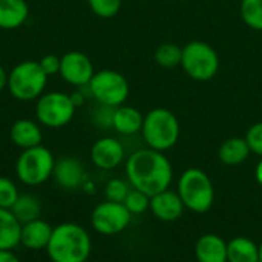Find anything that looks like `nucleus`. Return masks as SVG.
<instances>
[{
	"label": "nucleus",
	"mask_w": 262,
	"mask_h": 262,
	"mask_svg": "<svg viewBox=\"0 0 262 262\" xmlns=\"http://www.w3.org/2000/svg\"><path fill=\"white\" fill-rule=\"evenodd\" d=\"M252 150L246 141V138L241 137H232L229 140H226L220 149H218V158L224 166H239L243 163L247 161V158L250 157Z\"/></svg>",
	"instance_id": "obj_20"
},
{
	"label": "nucleus",
	"mask_w": 262,
	"mask_h": 262,
	"mask_svg": "<svg viewBox=\"0 0 262 262\" xmlns=\"http://www.w3.org/2000/svg\"><path fill=\"white\" fill-rule=\"evenodd\" d=\"M198 262H227V241L215 233H206L195 243Z\"/></svg>",
	"instance_id": "obj_16"
},
{
	"label": "nucleus",
	"mask_w": 262,
	"mask_h": 262,
	"mask_svg": "<svg viewBox=\"0 0 262 262\" xmlns=\"http://www.w3.org/2000/svg\"><path fill=\"white\" fill-rule=\"evenodd\" d=\"M181 57H183V48H180L175 43H163L155 51L157 64L166 69L181 66Z\"/></svg>",
	"instance_id": "obj_24"
},
{
	"label": "nucleus",
	"mask_w": 262,
	"mask_h": 262,
	"mask_svg": "<svg viewBox=\"0 0 262 262\" xmlns=\"http://www.w3.org/2000/svg\"><path fill=\"white\" fill-rule=\"evenodd\" d=\"M11 212L14 213V216L23 226V224H26L29 221H34V220L40 218L41 206H40L38 198H35L34 195L23 193V195H18L17 201L11 207Z\"/></svg>",
	"instance_id": "obj_23"
},
{
	"label": "nucleus",
	"mask_w": 262,
	"mask_h": 262,
	"mask_svg": "<svg viewBox=\"0 0 262 262\" xmlns=\"http://www.w3.org/2000/svg\"><path fill=\"white\" fill-rule=\"evenodd\" d=\"M130 184L121 178H112L107 181L106 187H104V196L107 201H114V203H124L127 193L130 192Z\"/></svg>",
	"instance_id": "obj_27"
},
{
	"label": "nucleus",
	"mask_w": 262,
	"mask_h": 262,
	"mask_svg": "<svg viewBox=\"0 0 262 262\" xmlns=\"http://www.w3.org/2000/svg\"><path fill=\"white\" fill-rule=\"evenodd\" d=\"M52 178L64 190H77L86 184V170L80 160L64 157L55 161Z\"/></svg>",
	"instance_id": "obj_13"
},
{
	"label": "nucleus",
	"mask_w": 262,
	"mask_h": 262,
	"mask_svg": "<svg viewBox=\"0 0 262 262\" xmlns=\"http://www.w3.org/2000/svg\"><path fill=\"white\" fill-rule=\"evenodd\" d=\"M29 6L25 0H0V29H17L26 23Z\"/></svg>",
	"instance_id": "obj_19"
},
{
	"label": "nucleus",
	"mask_w": 262,
	"mask_h": 262,
	"mask_svg": "<svg viewBox=\"0 0 262 262\" xmlns=\"http://www.w3.org/2000/svg\"><path fill=\"white\" fill-rule=\"evenodd\" d=\"M180 134V121L172 111L155 107L144 115L141 135L147 147L166 152L178 143Z\"/></svg>",
	"instance_id": "obj_4"
},
{
	"label": "nucleus",
	"mask_w": 262,
	"mask_h": 262,
	"mask_svg": "<svg viewBox=\"0 0 262 262\" xmlns=\"http://www.w3.org/2000/svg\"><path fill=\"white\" fill-rule=\"evenodd\" d=\"M92 97L107 107H118L124 104L129 97V83L126 77L112 69H103L94 74L88 84Z\"/></svg>",
	"instance_id": "obj_8"
},
{
	"label": "nucleus",
	"mask_w": 262,
	"mask_h": 262,
	"mask_svg": "<svg viewBox=\"0 0 262 262\" xmlns=\"http://www.w3.org/2000/svg\"><path fill=\"white\" fill-rule=\"evenodd\" d=\"M21 223L11 209H0V250L12 252L20 246Z\"/></svg>",
	"instance_id": "obj_21"
},
{
	"label": "nucleus",
	"mask_w": 262,
	"mask_h": 262,
	"mask_svg": "<svg viewBox=\"0 0 262 262\" xmlns=\"http://www.w3.org/2000/svg\"><path fill=\"white\" fill-rule=\"evenodd\" d=\"M86 262H88V261H86Z\"/></svg>",
	"instance_id": "obj_37"
},
{
	"label": "nucleus",
	"mask_w": 262,
	"mask_h": 262,
	"mask_svg": "<svg viewBox=\"0 0 262 262\" xmlns=\"http://www.w3.org/2000/svg\"><path fill=\"white\" fill-rule=\"evenodd\" d=\"M132 221V213L123 203L103 201L97 204L91 213L92 229L103 236H114L123 233Z\"/></svg>",
	"instance_id": "obj_10"
},
{
	"label": "nucleus",
	"mask_w": 262,
	"mask_h": 262,
	"mask_svg": "<svg viewBox=\"0 0 262 262\" xmlns=\"http://www.w3.org/2000/svg\"><path fill=\"white\" fill-rule=\"evenodd\" d=\"M241 17L253 29L262 31V0H241Z\"/></svg>",
	"instance_id": "obj_25"
},
{
	"label": "nucleus",
	"mask_w": 262,
	"mask_h": 262,
	"mask_svg": "<svg viewBox=\"0 0 262 262\" xmlns=\"http://www.w3.org/2000/svg\"><path fill=\"white\" fill-rule=\"evenodd\" d=\"M45 250L51 262H86L92 252V239L83 226L61 223L52 229Z\"/></svg>",
	"instance_id": "obj_2"
},
{
	"label": "nucleus",
	"mask_w": 262,
	"mask_h": 262,
	"mask_svg": "<svg viewBox=\"0 0 262 262\" xmlns=\"http://www.w3.org/2000/svg\"><path fill=\"white\" fill-rule=\"evenodd\" d=\"M150 213L163 221V223H173L180 220L186 210L180 195L177 190H163L154 196H150V206H149Z\"/></svg>",
	"instance_id": "obj_14"
},
{
	"label": "nucleus",
	"mask_w": 262,
	"mask_h": 262,
	"mask_svg": "<svg viewBox=\"0 0 262 262\" xmlns=\"http://www.w3.org/2000/svg\"><path fill=\"white\" fill-rule=\"evenodd\" d=\"M71 98H72V103L75 104V107H78V106H81V104L84 103V98H83V95H81L80 92L71 94Z\"/></svg>",
	"instance_id": "obj_35"
},
{
	"label": "nucleus",
	"mask_w": 262,
	"mask_h": 262,
	"mask_svg": "<svg viewBox=\"0 0 262 262\" xmlns=\"http://www.w3.org/2000/svg\"><path fill=\"white\" fill-rule=\"evenodd\" d=\"M52 229L54 227L41 218L23 224L20 233V246L32 252L45 250L51 239Z\"/></svg>",
	"instance_id": "obj_15"
},
{
	"label": "nucleus",
	"mask_w": 262,
	"mask_h": 262,
	"mask_svg": "<svg viewBox=\"0 0 262 262\" xmlns=\"http://www.w3.org/2000/svg\"><path fill=\"white\" fill-rule=\"evenodd\" d=\"M255 180H256V183L262 187V158L258 161V164L255 167Z\"/></svg>",
	"instance_id": "obj_34"
},
{
	"label": "nucleus",
	"mask_w": 262,
	"mask_h": 262,
	"mask_svg": "<svg viewBox=\"0 0 262 262\" xmlns=\"http://www.w3.org/2000/svg\"><path fill=\"white\" fill-rule=\"evenodd\" d=\"M227 262H259V244L247 236L227 241Z\"/></svg>",
	"instance_id": "obj_22"
},
{
	"label": "nucleus",
	"mask_w": 262,
	"mask_h": 262,
	"mask_svg": "<svg viewBox=\"0 0 262 262\" xmlns=\"http://www.w3.org/2000/svg\"><path fill=\"white\" fill-rule=\"evenodd\" d=\"M91 11L101 18H112L120 12L121 0H88Z\"/></svg>",
	"instance_id": "obj_28"
},
{
	"label": "nucleus",
	"mask_w": 262,
	"mask_h": 262,
	"mask_svg": "<svg viewBox=\"0 0 262 262\" xmlns=\"http://www.w3.org/2000/svg\"><path fill=\"white\" fill-rule=\"evenodd\" d=\"M144 115L132 106H118L114 109L112 127L121 135H135L141 132Z\"/></svg>",
	"instance_id": "obj_18"
},
{
	"label": "nucleus",
	"mask_w": 262,
	"mask_h": 262,
	"mask_svg": "<svg viewBox=\"0 0 262 262\" xmlns=\"http://www.w3.org/2000/svg\"><path fill=\"white\" fill-rule=\"evenodd\" d=\"M48 75L38 61L26 60L15 64L8 74V89L18 101H32L43 95Z\"/></svg>",
	"instance_id": "obj_6"
},
{
	"label": "nucleus",
	"mask_w": 262,
	"mask_h": 262,
	"mask_svg": "<svg viewBox=\"0 0 262 262\" xmlns=\"http://www.w3.org/2000/svg\"><path fill=\"white\" fill-rule=\"evenodd\" d=\"M244 138H246L252 154L262 158V121H258L253 126H250L249 130L246 132Z\"/></svg>",
	"instance_id": "obj_30"
},
{
	"label": "nucleus",
	"mask_w": 262,
	"mask_h": 262,
	"mask_svg": "<svg viewBox=\"0 0 262 262\" xmlns=\"http://www.w3.org/2000/svg\"><path fill=\"white\" fill-rule=\"evenodd\" d=\"M18 195L15 183L8 177H0V209H11Z\"/></svg>",
	"instance_id": "obj_29"
},
{
	"label": "nucleus",
	"mask_w": 262,
	"mask_h": 262,
	"mask_svg": "<svg viewBox=\"0 0 262 262\" xmlns=\"http://www.w3.org/2000/svg\"><path fill=\"white\" fill-rule=\"evenodd\" d=\"M75 104L69 94L52 91L37 98L35 117L46 127L58 129L71 123L75 115Z\"/></svg>",
	"instance_id": "obj_9"
},
{
	"label": "nucleus",
	"mask_w": 262,
	"mask_h": 262,
	"mask_svg": "<svg viewBox=\"0 0 262 262\" xmlns=\"http://www.w3.org/2000/svg\"><path fill=\"white\" fill-rule=\"evenodd\" d=\"M126 209L132 213V216L135 215H143L144 212L149 210V206H150V196L140 192V190H135V189H130V192L127 193L124 203Z\"/></svg>",
	"instance_id": "obj_26"
},
{
	"label": "nucleus",
	"mask_w": 262,
	"mask_h": 262,
	"mask_svg": "<svg viewBox=\"0 0 262 262\" xmlns=\"http://www.w3.org/2000/svg\"><path fill=\"white\" fill-rule=\"evenodd\" d=\"M54 166L55 158L52 152L40 144L21 150L15 161V177L21 184L28 187L41 186L49 178H52Z\"/></svg>",
	"instance_id": "obj_5"
},
{
	"label": "nucleus",
	"mask_w": 262,
	"mask_h": 262,
	"mask_svg": "<svg viewBox=\"0 0 262 262\" xmlns=\"http://www.w3.org/2000/svg\"><path fill=\"white\" fill-rule=\"evenodd\" d=\"M9 137H11V141L17 147H20L21 150L40 146L41 140H43V134H41L40 126L35 121L28 120V118L17 120L11 126Z\"/></svg>",
	"instance_id": "obj_17"
},
{
	"label": "nucleus",
	"mask_w": 262,
	"mask_h": 262,
	"mask_svg": "<svg viewBox=\"0 0 262 262\" xmlns=\"http://www.w3.org/2000/svg\"><path fill=\"white\" fill-rule=\"evenodd\" d=\"M181 68L196 81L212 80L220 69L218 52L206 41L193 40L183 48Z\"/></svg>",
	"instance_id": "obj_7"
},
{
	"label": "nucleus",
	"mask_w": 262,
	"mask_h": 262,
	"mask_svg": "<svg viewBox=\"0 0 262 262\" xmlns=\"http://www.w3.org/2000/svg\"><path fill=\"white\" fill-rule=\"evenodd\" d=\"M40 68L43 69V72L51 77V75H57L60 74V57L54 55V54H48L45 55L40 61H38Z\"/></svg>",
	"instance_id": "obj_31"
},
{
	"label": "nucleus",
	"mask_w": 262,
	"mask_h": 262,
	"mask_svg": "<svg viewBox=\"0 0 262 262\" xmlns=\"http://www.w3.org/2000/svg\"><path fill=\"white\" fill-rule=\"evenodd\" d=\"M0 262H21L12 252L0 250Z\"/></svg>",
	"instance_id": "obj_32"
},
{
	"label": "nucleus",
	"mask_w": 262,
	"mask_h": 262,
	"mask_svg": "<svg viewBox=\"0 0 262 262\" xmlns=\"http://www.w3.org/2000/svg\"><path fill=\"white\" fill-rule=\"evenodd\" d=\"M8 88V72L0 66V92Z\"/></svg>",
	"instance_id": "obj_33"
},
{
	"label": "nucleus",
	"mask_w": 262,
	"mask_h": 262,
	"mask_svg": "<svg viewBox=\"0 0 262 262\" xmlns=\"http://www.w3.org/2000/svg\"><path fill=\"white\" fill-rule=\"evenodd\" d=\"M94 74L91 58L80 51H69L60 58V75L72 86H88Z\"/></svg>",
	"instance_id": "obj_11"
},
{
	"label": "nucleus",
	"mask_w": 262,
	"mask_h": 262,
	"mask_svg": "<svg viewBox=\"0 0 262 262\" xmlns=\"http://www.w3.org/2000/svg\"><path fill=\"white\" fill-rule=\"evenodd\" d=\"M177 193L186 210L198 215L209 212L215 203V186L210 177L198 167H189L180 175Z\"/></svg>",
	"instance_id": "obj_3"
},
{
	"label": "nucleus",
	"mask_w": 262,
	"mask_h": 262,
	"mask_svg": "<svg viewBox=\"0 0 262 262\" xmlns=\"http://www.w3.org/2000/svg\"><path fill=\"white\" fill-rule=\"evenodd\" d=\"M126 152L121 141L114 137H103L91 147V161L97 169L112 170L124 161Z\"/></svg>",
	"instance_id": "obj_12"
},
{
	"label": "nucleus",
	"mask_w": 262,
	"mask_h": 262,
	"mask_svg": "<svg viewBox=\"0 0 262 262\" xmlns=\"http://www.w3.org/2000/svg\"><path fill=\"white\" fill-rule=\"evenodd\" d=\"M126 178L132 189L154 196L170 187L173 169L164 152L144 147L126 160Z\"/></svg>",
	"instance_id": "obj_1"
},
{
	"label": "nucleus",
	"mask_w": 262,
	"mask_h": 262,
	"mask_svg": "<svg viewBox=\"0 0 262 262\" xmlns=\"http://www.w3.org/2000/svg\"><path fill=\"white\" fill-rule=\"evenodd\" d=\"M259 262H262V241L259 244Z\"/></svg>",
	"instance_id": "obj_36"
}]
</instances>
